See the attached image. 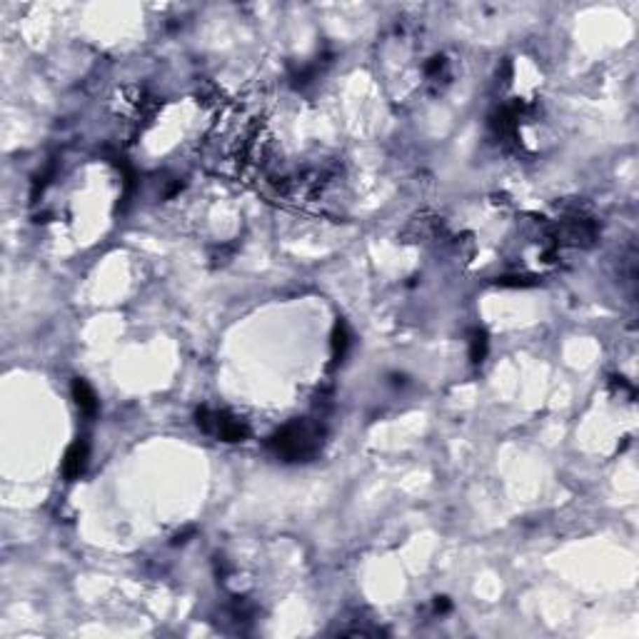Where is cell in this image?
Here are the masks:
<instances>
[{"mask_svg":"<svg viewBox=\"0 0 639 639\" xmlns=\"http://www.w3.org/2000/svg\"><path fill=\"white\" fill-rule=\"evenodd\" d=\"M320 442H322V430L305 420H295L268 437L270 452H275L285 462H305L315 457L320 452Z\"/></svg>","mask_w":639,"mask_h":639,"instance_id":"6da1fadb","label":"cell"},{"mask_svg":"<svg viewBox=\"0 0 639 639\" xmlns=\"http://www.w3.org/2000/svg\"><path fill=\"white\" fill-rule=\"evenodd\" d=\"M195 425L205 434L223 439V442H242L250 434L245 420L225 410H210V407H198L195 410Z\"/></svg>","mask_w":639,"mask_h":639,"instance_id":"7a4b0ae2","label":"cell"},{"mask_svg":"<svg viewBox=\"0 0 639 639\" xmlns=\"http://www.w3.org/2000/svg\"><path fill=\"white\" fill-rule=\"evenodd\" d=\"M88 457H90V447H88L85 439H75L73 445L65 450L63 457V477L68 482H75L80 474L85 472L88 467Z\"/></svg>","mask_w":639,"mask_h":639,"instance_id":"3957f363","label":"cell"},{"mask_svg":"<svg viewBox=\"0 0 639 639\" xmlns=\"http://www.w3.org/2000/svg\"><path fill=\"white\" fill-rule=\"evenodd\" d=\"M70 392H73V399L75 405H78L80 415L85 417H95L97 415V407H100V402H97V394L95 390L90 387V385L85 383V380H73V387H70Z\"/></svg>","mask_w":639,"mask_h":639,"instance_id":"277c9868","label":"cell"},{"mask_svg":"<svg viewBox=\"0 0 639 639\" xmlns=\"http://www.w3.org/2000/svg\"><path fill=\"white\" fill-rule=\"evenodd\" d=\"M350 330H348V325H345L343 320H337L335 322V327H332V362L335 365H340L345 359V355H348V350H350Z\"/></svg>","mask_w":639,"mask_h":639,"instance_id":"5b68a950","label":"cell"},{"mask_svg":"<svg viewBox=\"0 0 639 639\" xmlns=\"http://www.w3.org/2000/svg\"><path fill=\"white\" fill-rule=\"evenodd\" d=\"M487 350H490V337H487V332L482 327H474L469 332V359L474 365H479L487 357Z\"/></svg>","mask_w":639,"mask_h":639,"instance_id":"8992f818","label":"cell"},{"mask_svg":"<svg viewBox=\"0 0 639 639\" xmlns=\"http://www.w3.org/2000/svg\"><path fill=\"white\" fill-rule=\"evenodd\" d=\"M497 285L500 287H530V285H535V280L525 277V275H504V277H497Z\"/></svg>","mask_w":639,"mask_h":639,"instance_id":"52a82bcc","label":"cell"},{"mask_svg":"<svg viewBox=\"0 0 639 639\" xmlns=\"http://www.w3.org/2000/svg\"><path fill=\"white\" fill-rule=\"evenodd\" d=\"M445 65H447V60L442 55H434L432 60H430L427 65H425V73L430 75V78H434V75H439L442 70H445Z\"/></svg>","mask_w":639,"mask_h":639,"instance_id":"ba28073f","label":"cell"},{"mask_svg":"<svg viewBox=\"0 0 639 639\" xmlns=\"http://www.w3.org/2000/svg\"><path fill=\"white\" fill-rule=\"evenodd\" d=\"M432 610H434V614H447V612L452 610V602L447 597H434L432 599Z\"/></svg>","mask_w":639,"mask_h":639,"instance_id":"9c48e42d","label":"cell"},{"mask_svg":"<svg viewBox=\"0 0 639 639\" xmlns=\"http://www.w3.org/2000/svg\"><path fill=\"white\" fill-rule=\"evenodd\" d=\"M193 535H195V527H185L183 532H177V535L172 537V544H175V547H177V544H185V542H190V537H193Z\"/></svg>","mask_w":639,"mask_h":639,"instance_id":"30bf717a","label":"cell"}]
</instances>
